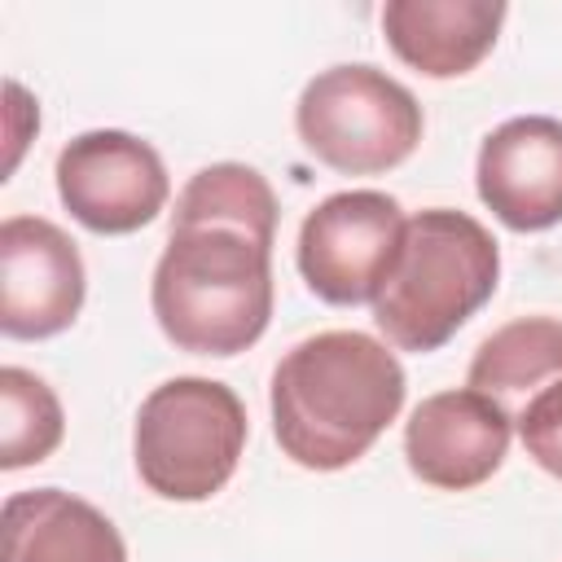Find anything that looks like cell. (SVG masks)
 I'll use <instances>...</instances> for the list:
<instances>
[{"label":"cell","mask_w":562,"mask_h":562,"mask_svg":"<svg viewBox=\"0 0 562 562\" xmlns=\"http://www.w3.org/2000/svg\"><path fill=\"white\" fill-rule=\"evenodd\" d=\"M404 364L360 329H325L272 369V435L303 470L360 461L404 408Z\"/></svg>","instance_id":"6da1fadb"},{"label":"cell","mask_w":562,"mask_h":562,"mask_svg":"<svg viewBox=\"0 0 562 562\" xmlns=\"http://www.w3.org/2000/svg\"><path fill=\"white\" fill-rule=\"evenodd\" d=\"M149 307L180 351L237 356L272 321V246L224 224L171 228L154 263Z\"/></svg>","instance_id":"7a4b0ae2"},{"label":"cell","mask_w":562,"mask_h":562,"mask_svg":"<svg viewBox=\"0 0 562 562\" xmlns=\"http://www.w3.org/2000/svg\"><path fill=\"white\" fill-rule=\"evenodd\" d=\"M501 281L496 237L465 211L430 206L404 224L400 255L373 299V321L400 351H439Z\"/></svg>","instance_id":"3957f363"},{"label":"cell","mask_w":562,"mask_h":562,"mask_svg":"<svg viewBox=\"0 0 562 562\" xmlns=\"http://www.w3.org/2000/svg\"><path fill=\"white\" fill-rule=\"evenodd\" d=\"M246 448V408L215 378H171L140 400L132 452L140 483L162 501H211Z\"/></svg>","instance_id":"277c9868"},{"label":"cell","mask_w":562,"mask_h":562,"mask_svg":"<svg viewBox=\"0 0 562 562\" xmlns=\"http://www.w3.org/2000/svg\"><path fill=\"white\" fill-rule=\"evenodd\" d=\"M294 127L316 162L342 176H378L417 149L422 105L386 70L347 61L307 79L294 105Z\"/></svg>","instance_id":"5b68a950"},{"label":"cell","mask_w":562,"mask_h":562,"mask_svg":"<svg viewBox=\"0 0 562 562\" xmlns=\"http://www.w3.org/2000/svg\"><path fill=\"white\" fill-rule=\"evenodd\" d=\"M404 211L391 193L347 189L307 211L299 228V272L334 307L373 303L404 241Z\"/></svg>","instance_id":"8992f818"},{"label":"cell","mask_w":562,"mask_h":562,"mask_svg":"<svg viewBox=\"0 0 562 562\" xmlns=\"http://www.w3.org/2000/svg\"><path fill=\"white\" fill-rule=\"evenodd\" d=\"M171 180L158 149L132 132L97 127L57 154V198L92 233L123 237L167 206Z\"/></svg>","instance_id":"52a82bcc"},{"label":"cell","mask_w":562,"mask_h":562,"mask_svg":"<svg viewBox=\"0 0 562 562\" xmlns=\"http://www.w3.org/2000/svg\"><path fill=\"white\" fill-rule=\"evenodd\" d=\"M79 246L40 215H9L0 224V329L9 338H53L75 325L83 307Z\"/></svg>","instance_id":"ba28073f"},{"label":"cell","mask_w":562,"mask_h":562,"mask_svg":"<svg viewBox=\"0 0 562 562\" xmlns=\"http://www.w3.org/2000/svg\"><path fill=\"white\" fill-rule=\"evenodd\" d=\"M514 417L501 400L461 386L426 395L404 426L408 470L443 492H470L487 483L509 452Z\"/></svg>","instance_id":"9c48e42d"},{"label":"cell","mask_w":562,"mask_h":562,"mask_svg":"<svg viewBox=\"0 0 562 562\" xmlns=\"http://www.w3.org/2000/svg\"><path fill=\"white\" fill-rule=\"evenodd\" d=\"M474 184L483 206L514 233L562 224V119L518 114L479 145Z\"/></svg>","instance_id":"30bf717a"},{"label":"cell","mask_w":562,"mask_h":562,"mask_svg":"<svg viewBox=\"0 0 562 562\" xmlns=\"http://www.w3.org/2000/svg\"><path fill=\"white\" fill-rule=\"evenodd\" d=\"M505 13L501 0H386L382 31L417 75L457 79L492 53Z\"/></svg>","instance_id":"8fae6325"},{"label":"cell","mask_w":562,"mask_h":562,"mask_svg":"<svg viewBox=\"0 0 562 562\" xmlns=\"http://www.w3.org/2000/svg\"><path fill=\"white\" fill-rule=\"evenodd\" d=\"M4 562H127L119 527L61 487L13 492L0 509Z\"/></svg>","instance_id":"7c38bea8"},{"label":"cell","mask_w":562,"mask_h":562,"mask_svg":"<svg viewBox=\"0 0 562 562\" xmlns=\"http://www.w3.org/2000/svg\"><path fill=\"white\" fill-rule=\"evenodd\" d=\"M465 378L492 400H531L562 378V321L522 316L501 325L479 342Z\"/></svg>","instance_id":"4fadbf2b"},{"label":"cell","mask_w":562,"mask_h":562,"mask_svg":"<svg viewBox=\"0 0 562 562\" xmlns=\"http://www.w3.org/2000/svg\"><path fill=\"white\" fill-rule=\"evenodd\" d=\"M277 215H281L277 211V193L255 167H246V162H211L198 176H189V184L180 189L171 228L224 224V228H241L255 241L272 246Z\"/></svg>","instance_id":"5bb4252c"},{"label":"cell","mask_w":562,"mask_h":562,"mask_svg":"<svg viewBox=\"0 0 562 562\" xmlns=\"http://www.w3.org/2000/svg\"><path fill=\"white\" fill-rule=\"evenodd\" d=\"M61 435H66V413L53 386L31 369L4 364L0 369V465L4 470L40 465L44 457L57 452Z\"/></svg>","instance_id":"9a60e30c"},{"label":"cell","mask_w":562,"mask_h":562,"mask_svg":"<svg viewBox=\"0 0 562 562\" xmlns=\"http://www.w3.org/2000/svg\"><path fill=\"white\" fill-rule=\"evenodd\" d=\"M514 422H518V435H522L527 457L544 474L562 479V378L549 382L544 391H536Z\"/></svg>","instance_id":"2e32d148"}]
</instances>
